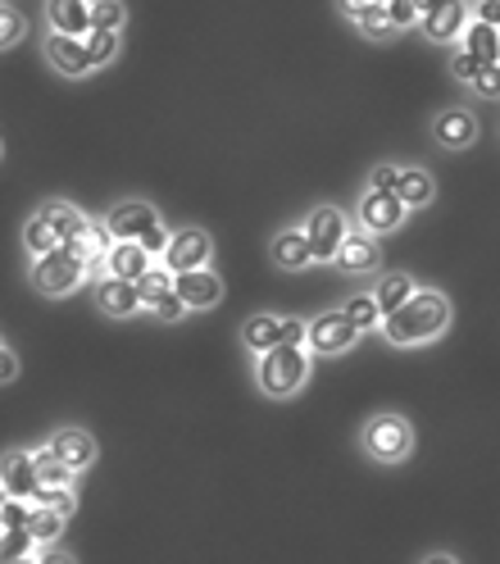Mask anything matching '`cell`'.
Segmentation results:
<instances>
[{"label":"cell","mask_w":500,"mask_h":564,"mask_svg":"<svg viewBox=\"0 0 500 564\" xmlns=\"http://www.w3.org/2000/svg\"><path fill=\"white\" fill-rule=\"evenodd\" d=\"M169 288H173V273H169L164 264H155V260H151V269H146V273H141V278H137V292H141V305H151V301H155L160 292H169Z\"/></svg>","instance_id":"cell-35"},{"label":"cell","mask_w":500,"mask_h":564,"mask_svg":"<svg viewBox=\"0 0 500 564\" xmlns=\"http://www.w3.org/2000/svg\"><path fill=\"white\" fill-rule=\"evenodd\" d=\"M55 246H59V232H55L42 215H32V219L23 224V251H28V260H32V256L55 251Z\"/></svg>","instance_id":"cell-30"},{"label":"cell","mask_w":500,"mask_h":564,"mask_svg":"<svg viewBox=\"0 0 500 564\" xmlns=\"http://www.w3.org/2000/svg\"><path fill=\"white\" fill-rule=\"evenodd\" d=\"M173 292L183 296V305L196 314V310H214L224 301V278L214 273L209 264L205 269H187V273H173Z\"/></svg>","instance_id":"cell-10"},{"label":"cell","mask_w":500,"mask_h":564,"mask_svg":"<svg viewBox=\"0 0 500 564\" xmlns=\"http://www.w3.org/2000/svg\"><path fill=\"white\" fill-rule=\"evenodd\" d=\"M496 32H500V28H496Z\"/></svg>","instance_id":"cell-53"},{"label":"cell","mask_w":500,"mask_h":564,"mask_svg":"<svg viewBox=\"0 0 500 564\" xmlns=\"http://www.w3.org/2000/svg\"><path fill=\"white\" fill-rule=\"evenodd\" d=\"M32 460H37V482L42 487H74L78 482V474L68 469L59 455L51 451V446H42V451H32Z\"/></svg>","instance_id":"cell-26"},{"label":"cell","mask_w":500,"mask_h":564,"mask_svg":"<svg viewBox=\"0 0 500 564\" xmlns=\"http://www.w3.org/2000/svg\"><path fill=\"white\" fill-rule=\"evenodd\" d=\"M87 6H100V0H87Z\"/></svg>","instance_id":"cell-50"},{"label":"cell","mask_w":500,"mask_h":564,"mask_svg":"<svg viewBox=\"0 0 500 564\" xmlns=\"http://www.w3.org/2000/svg\"><path fill=\"white\" fill-rule=\"evenodd\" d=\"M0 487H6V497H32L37 491V460H32V451H10L0 460Z\"/></svg>","instance_id":"cell-18"},{"label":"cell","mask_w":500,"mask_h":564,"mask_svg":"<svg viewBox=\"0 0 500 564\" xmlns=\"http://www.w3.org/2000/svg\"><path fill=\"white\" fill-rule=\"evenodd\" d=\"M64 519L68 514H59V510H46V506H32V514H28V533H32V542L37 546H51L59 533H64Z\"/></svg>","instance_id":"cell-28"},{"label":"cell","mask_w":500,"mask_h":564,"mask_svg":"<svg viewBox=\"0 0 500 564\" xmlns=\"http://www.w3.org/2000/svg\"><path fill=\"white\" fill-rule=\"evenodd\" d=\"M333 264H337L341 273H373V269L382 264V251H378V237H373V232H365V228H350Z\"/></svg>","instance_id":"cell-14"},{"label":"cell","mask_w":500,"mask_h":564,"mask_svg":"<svg viewBox=\"0 0 500 564\" xmlns=\"http://www.w3.org/2000/svg\"><path fill=\"white\" fill-rule=\"evenodd\" d=\"M474 19L500 28V0H478V6H474Z\"/></svg>","instance_id":"cell-44"},{"label":"cell","mask_w":500,"mask_h":564,"mask_svg":"<svg viewBox=\"0 0 500 564\" xmlns=\"http://www.w3.org/2000/svg\"><path fill=\"white\" fill-rule=\"evenodd\" d=\"M23 14L14 10V6H0V51L6 46H14V42H23Z\"/></svg>","instance_id":"cell-37"},{"label":"cell","mask_w":500,"mask_h":564,"mask_svg":"<svg viewBox=\"0 0 500 564\" xmlns=\"http://www.w3.org/2000/svg\"><path fill=\"white\" fill-rule=\"evenodd\" d=\"M455 319V310H450V296L437 292V288H419L401 310H391L382 314V337L391 346H427V341H437Z\"/></svg>","instance_id":"cell-1"},{"label":"cell","mask_w":500,"mask_h":564,"mask_svg":"<svg viewBox=\"0 0 500 564\" xmlns=\"http://www.w3.org/2000/svg\"><path fill=\"white\" fill-rule=\"evenodd\" d=\"M405 219H410V209L401 205L396 192H369L365 187V200H360V228L365 232L387 237V232H396Z\"/></svg>","instance_id":"cell-8"},{"label":"cell","mask_w":500,"mask_h":564,"mask_svg":"<svg viewBox=\"0 0 500 564\" xmlns=\"http://www.w3.org/2000/svg\"><path fill=\"white\" fill-rule=\"evenodd\" d=\"M382 6H387V19H391V28H396V32L419 28V10H414V0H382Z\"/></svg>","instance_id":"cell-38"},{"label":"cell","mask_w":500,"mask_h":564,"mask_svg":"<svg viewBox=\"0 0 500 564\" xmlns=\"http://www.w3.org/2000/svg\"><path fill=\"white\" fill-rule=\"evenodd\" d=\"M46 64L59 78H87L91 74V55H87V37H64V32H51L46 37Z\"/></svg>","instance_id":"cell-12"},{"label":"cell","mask_w":500,"mask_h":564,"mask_svg":"<svg viewBox=\"0 0 500 564\" xmlns=\"http://www.w3.org/2000/svg\"><path fill=\"white\" fill-rule=\"evenodd\" d=\"M146 310L155 314V319H160V324H177V319H183V314H192V310L183 305V296H177L173 288H169V292H160V296H155V301H151Z\"/></svg>","instance_id":"cell-36"},{"label":"cell","mask_w":500,"mask_h":564,"mask_svg":"<svg viewBox=\"0 0 500 564\" xmlns=\"http://www.w3.org/2000/svg\"><path fill=\"white\" fill-rule=\"evenodd\" d=\"M105 224H110V232H115L119 241H137V237H146V232L160 224V209H155L151 200H119Z\"/></svg>","instance_id":"cell-13"},{"label":"cell","mask_w":500,"mask_h":564,"mask_svg":"<svg viewBox=\"0 0 500 564\" xmlns=\"http://www.w3.org/2000/svg\"><path fill=\"white\" fill-rule=\"evenodd\" d=\"M282 328H287V314H250L241 324V341L250 346V356H264L269 346L282 341Z\"/></svg>","instance_id":"cell-21"},{"label":"cell","mask_w":500,"mask_h":564,"mask_svg":"<svg viewBox=\"0 0 500 564\" xmlns=\"http://www.w3.org/2000/svg\"><path fill=\"white\" fill-rule=\"evenodd\" d=\"M169 237H173V232H169L164 224H155L146 237H137V241H141V251H146L151 260H160V256H164V246H169Z\"/></svg>","instance_id":"cell-43"},{"label":"cell","mask_w":500,"mask_h":564,"mask_svg":"<svg viewBox=\"0 0 500 564\" xmlns=\"http://www.w3.org/2000/svg\"><path fill=\"white\" fill-rule=\"evenodd\" d=\"M28 514H32L28 497H6V501H0V523H6V528H23Z\"/></svg>","instance_id":"cell-40"},{"label":"cell","mask_w":500,"mask_h":564,"mask_svg":"<svg viewBox=\"0 0 500 564\" xmlns=\"http://www.w3.org/2000/svg\"><path fill=\"white\" fill-rule=\"evenodd\" d=\"M478 68H482V64H478L469 51H464V46H455V51H450V78H455V83H474Z\"/></svg>","instance_id":"cell-41"},{"label":"cell","mask_w":500,"mask_h":564,"mask_svg":"<svg viewBox=\"0 0 500 564\" xmlns=\"http://www.w3.org/2000/svg\"><path fill=\"white\" fill-rule=\"evenodd\" d=\"M360 341V333L350 328V319L341 310H324L318 319L305 324V346H309V356H346V350Z\"/></svg>","instance_id":"cell-6"},{"label":"cell","mask_w":500,"mask_h":564,"mask_svg":"<svg viewBox=\"0 0 500 564\" xmlns=\"http://www.w3.org/2000/svg\"><path fill=\"white\" fill-rule=\"evenodd\" d=\"M360 446H365V455H373L378 465H405L414 455V429L401 414H373L365 423V433H360Z\"/></svg>","instance_id":"cell-3"},{"label":"cell","mask_w":500,"mask_h":564,"mask_svg":"<svg viewBox=\"0 0 500 564\" xmlns=\"http://www.w3.org/2000/svg\"><path fill=\"white\" fill-rule=\"evenodd\" d=\"M87 55H91V68H105L119 59V32H87Z\"/></svg>","instance_id":"cell-33"},{"label":"cell","mask_w":500,"mask_h":564,"mask_svg":"<svg viewBox=\"0 0 500 564\" xmlns=\"http://www.w3.org/2000/svg\"><path fill=\"white\" fill-rule=\"evenodd\" d=\"M0 533H6V523H0Z\"/></svg>","instance_id":"cell-51"},{"label":"cell","mask_w":500,"mask_h":564,"mask_svg":"<svg viewBox=\"0 0 500 564\" xmlns=\"http://www.w3.org/2000/svg\"><path fill=\"white\" fill-rule=\"evenodd\" d=\"M373 6V0H337V10L346 14V19H355V14H360V10H369Z\"/></svg>","instance_id":"cell-47"},{"label":"cell","mask_w":500,"mask_h":564,"mask_svg":"<svg viewBox=\"0 0 500 564\" xmlns=\"http://www.w3.org/2000/svg\"><path fill=\"white\" fill-rule=\"evenodd\" d=\"M396 183H401V164H373L369 169V192H396Z\"/></svg>","instance_id":"cell-39"},{"label":"cell","mask_w":500,"mask_h":564,"mask_svg":"<svg viewBox=\"0 0 500 564\" xmlns=\"http://www.w3.org/2000/svg\"><path fill=\"white\" fill-rule=\"evenodd\" d=\"M350 23L360 28L365 37H373V42H387V37H396V28H391V19H387V6H382V0H373V6H369V10H360V14H355Z\"/></svg>","instance_id":"cell-31"},{"label":"cell","mask_w":500,"mask_h":564,"mask_svg":"<svg viewBox=\"0 0 500 564\" xmlns=\"http://www.w3.org/2000/svg\"><path fill=\"white\" fill-rule=\"evenodd\" d=\"M464 28H469V0H442L433 14L419 19V32L437 46H455Z\"/></svg>","instance_id":"cell-11"},{"label":"cell","mask_w":500,"mask_h":564,"mask_svg":"<svg viewBox=\"0 0 500 564\" xmlns=\"http://www.w3.org/2000/svg\"><path fill=\"white\" fill-rule=\"evenodd\" d=\"M414 292H419L414 273H387V278L378 282V288H373V301H378V310H382V314H391V310H401Z\"/></svg>","instance_id":"cell-25"},{"label":"cell","mask_w":500,"mask_h":564,"mask_svg":"<svg viewBox=\"0 0 500 564\" xmlns=\"http://www.w3.org/2000/svg\"><path fill=\"white\" fill-rule=\"evenodd\" d=\"M209 256H214V237L192 224V228H177V232L169 237L160 264H164L169 273H187V269H205Z\"/></svg>","instance_id":"cell-7"},{"label":"cell","mask_w":500,"mask_h":564,"mask_svg":"<svg viewBox=\"0 0 500 564\" xmlns=\"http://www.w3.org/2000/svg\"><path fill=\"white\" fill-rule=\"evenodd\" d=\"M46 19H51V32H64V37H87L91 32L87 0H46Z\"/></svg>","instance_id":"cell-19"},{"label":"cell","mask_w":500,"mask_h":564,"mask_svg":"<svg viewBox=\"0 0 500 564\" xmlns=\"http://www.w3.org/2000/svg\"><path fill=\"white\" fill-rule=\"evenodd\" d=\"M19 378V356L10 346H0V382H14Z\"/></svg>","instance_id":"cell-45"},{"label":"cell","mask_w":500,"mask_h":564,"mask_svg":"<svg viewBox=\"0 0 500 564\" xmlns=\"http://www.w3.org/2000/svg\"><path fill=\"white\" fill-rule=\"evenodd\" d=\"M459 46L469 51L478 64H500V32H496L491 23H478V19H469V28L459 32Z\"/></svg>","instance_id":"cell-23"},{"label":"cell","mask_w":500,"mask_h":564,"mask_svg":"<svg viewBox=\"0 0 500 564\" xmlns=\"http://www.w3.org/2000/svg\"><path fill=\"white\" fill-rule=\"evenodd\" d=\"M0 501H6V487H0Z\"/></svg>","instance_id":"cell-49"},{"label":"cell","mask_w":500,"mask_h":564,"mask_svg":"<svg viewBox=\"0 0 500 564\" xmlns=\"http://www.w3.org/2000/svg\"><path fill=\"white\" fill-rule=\"evenodd\" d=\"M341 314L350 319V328H355V333H373V328L382 324V310H378L373 292H360V296H350V301L341 305Z\"/></svg>","instance_id":"cell-27"},{"label":"cell","mask_w":500,"mask_h":564,"mask_svg":"<svg viewBox=\"0 0 500 564\" xmlns=\"http://www.w3.org/2000/svg\"><path fill=\"white\" fill-rule=\"evenodd\" d=\"M151 269V256L141 251V241H115L110 246V256H105V273H115V278H141Z\"/></svg>","instance_id":"cell-22"},{"label":"cell","mask_w":500,"mask_h":564,"mask_svg":"<svg viewBox=\"0 0 500 564\" xmlns=\"http://www.w3.org/2000/svg\"><path fill=\"white\" fill-rule=\"evenodd\" d=\"M37 215H42V219H46V224L59 232V246H64L68 237L87 232V224H91V219L83 215V209H78V205H68V200H46V205L37 209Z\"/></svg>","instance_id":"cell-24"},{"label":"cell","mask_w":500,"mask_h":564,"mask_svg":"<svg viewBox=\"0 0 500 564\" xmlns=\"http://www.w3.org/2000/svg\"><path fill=\"white\" fill-rule=\"evenodd\" d=\"M123 23H128L123 0H100V6H91V28L96 32H123Z\"/></svg>","instance_id":"cell-34"},{"label":"cell","mask_w":500,"mask_h":564,"mask_svg":"<svg viewBox=\"0 0 500 564\" xmlns=\"http://www.w3.org/2000/svg\"><path fill=\"white\" fill-rule=\"evenodd\" d=\"M433 132H437V141L446 151H469L474 141H478V119H474V110H442L437 119H433Z\"/></svg>","instance_id":"cell-15"},{"label":"cell","mask_w":500,"mask_h":564,"mask_svg":"<svg viewBox=\"0 0 500 564\" xmlns=\"http://www.w3.org/2000/svg\"><path fill=\"white\" fill-rule=\"evenodd\" d=\"M478 96H487V100H496L500 96V64H482L478 74H474V83H469Z\"/></svg>","instance_id":"cell-42"},{"label":"cell","mask_w":500,"mask_h":564,"mask_svg":"<svg viewBox=\"0 0 500 564\" xmlns=\"http://www.w3.org/2000/svg\"><path fill=\"white\" fill-rule=\"evenodd\" d=\"M91 292H96V310H105L110 319H132V314L146 310V305H141V292H137V282H132V278L105 273V278L91 282Z\"/></svg>","instance_id":"cell-9"},{"label":"cell","mask_w":500,"mask_h":564,"mask_svg":"<svg viewBox=\"0 0 500 564\" xmlns=\"http://www.w3.org/2000/svg\"><path fill=\"white\" fill-rule=\"evenodd\" d=\"M282 341H292V346H305V319H287V328H282Z\"/></svg>","instance_id":"cell-46"},{"label":"cell","mask_w":500,"mask_h":564,"mask_svg":"<svg viewBox=\"0 0 500 564\" xmlns=\"http://www.w3.org/2000/svg\"><path fill=\"white\" fill-rule=\"evenodd\" d=\"M269 260L282 269V273H296V269H305V264H314V256H309V237H305V228L301 224H292V228H282L278 237H273V246H269Z\"/></svg>","instance_id":"cell-17"},{"label":"cell","mask_w":500,"mask_h":564,"mask_svg":"<svg viewBox=\"0 0 500 564\" xmlns=\"http://www.w3.org/2000/svg\"><path fill=\"white\" fill-rule=\"evenodd\" d=\"M437 6H442V0H414V10H419V19H423V14H433Z\"/></svg>","instance_id":"cell-48"},{"label":"cell","mask_w":500,"mask_h":564,"mask_svg":"<svg viewBox=\"0 0 500 564\" xmlns=\"http://www.w3.org/2000/svg\"><path fill=\"white\" fill-rule=\"evenodd\" d=\"M28 501H32V506H46V510H59V514H74V510H78L74 487H42V482H37V491H32Z\"/></svg>","instance_id":"cell-32"},{"label":"cell","mask_w":500,"mask_h":564,"mask_svg":"<svg viewBox=\"0 0 500 564\" xmlns=\"http://www.w3.org/2000/svg\"><path fill=\"white\" fill-rule=\"evenodd\" d=\"M28 278H32V288H37L42 296H68V292H78L87 282V264L74 251L55 246V251L28 260Z\"/></svg>","instance_id":"cell-4"},{"label":"cell","mask_w":500,"mask_h":564,"mask_svg":"<svg viewBox=\"0 0 500 564\" xmlns=\"http://www.w3.org/2000/svg\"><path fill=\"white\" fill-rule=\"evenodd\" d=\"M23 560H37V542H32L28 528H6L0 533V564H23Z\"/></svg>","instance_id":"cell-29"},{"label":"cell","mask_w":500,"mask_h":564,"mask_svg":"<svg viewBox=\"0 0 500 564\" xmlns=\"http://www.w3.org/2000/svg\"><path fill=\"white\" fill-rule=\"evenodd\" d=\"M256 382L269 401H287L296 397L301 387L309 382V350L305 346H292V341H278L269 346L264 356H256Z\"/></svg>","instance_id":"cell-2"},{"label":"cell","mask_w":500,"mask_h":564,"mask_svg":"<svg viewBox=\"0 0 500 564\" xmlns=\"http://www.w3.org/2000/svg\"><path fill=\"white\" fill-rule=\"evenodd\" d=\"M301 228L309 237L314 264H333L337 251H341V241H346V232H350V219H346V209H337V205H314Z\"/></svg>","instance_id":"cell-5"},{"label":"cell","mask_w":500,"mask_h":564,"mask_svg":"<svg viewBox=\"0 0 500 564\" xmlns=\"http://www.w3.org/2000/svg\"><path fill=\"white\" fill-rule=\"evenodd\" d=\"M396 196H401V205L414 215V209H423V205L437 200V178H433V173H427L423 164H405V169H401V183H396Z\"/></svg>","instance_id":"cell-20"},{"label":"cell","mask_w":500,"mask_h":564,"mask_svg":"<svg viewBox=\"0 0 500 564\" xmlns=\"http://www.w3.org/2000/svg\"><path fill=\"white\" fill-rule=\"evenodd\" d=\"M0 346H6V341H0Z\"/></svg>","instance_id":"cell-52"},{"label":"cell","mask_w":500,"mask_h":564,"mask_svg":"<svg viewBox=\"0 0 500 564\" xmlns=\"http://www.w3.org/2000/svg\"><path fill=\"white\" fill-rule=\"evenodd\" d=\"M59 460L74 469V474H83V469H91L96 465V437L87 433V429H59L51 442H46Z\"/></svg>","instance_id":"cell-16"}]
</instances>
